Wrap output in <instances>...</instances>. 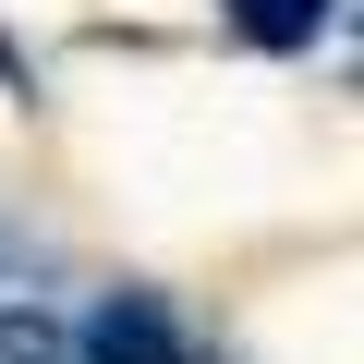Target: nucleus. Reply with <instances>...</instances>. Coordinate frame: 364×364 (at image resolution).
I'll use <instances>...</instances> for the list:
<instances>
[{"instance_id":"f257e3e1","label":"nucleus","mask_w":364,"mask_h":364,"mask_svg":"<svg viewBox=\"0 0 364 364\" xmlns=\"http://www.w3.org/2000/svg\"><path fill=\"white\" fill-rule=\"evenodd\" d=\"M61 364H182V328H170L158 291H109V304L61 340Z\"/></svg>"},{"instance_id":"f03ea898","label":"nucleus","mask_w":364,"mask_h":364,"mask_svg":"<svg viewBox=\"0 0 364 364\" xmlns=\"http://www.w3.org/2000/svg\"><path fill=\"white\" fill-rule=\"evenodd\" d=\"M219 13H231L255 49H316V37H328V0H219Z\"/></svg>"}]
</instances>
